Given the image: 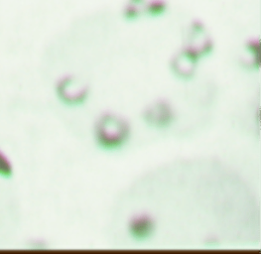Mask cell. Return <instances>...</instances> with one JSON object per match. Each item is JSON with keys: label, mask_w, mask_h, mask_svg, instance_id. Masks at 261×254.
<instances>
[{"label": "cell", "mask_w": 261, "mask_h": 254, "mask_svg": "<svg viewBox=\"0 0 261 254\" xmlns=\"http://www.w3.org/2000/svg\"><path fill=\"white\" fill-rule=\"evenodd\" d=\"M129 135L127 123L112 114H107L100 118L96 127V137L98 143L107 149H114L122 145Z\"/></svg>", "instance_id": "cell-1"}, {"label": "cell", "mask_w": 261, "mask_h": 254, "mask_svg": "<svg viewBox=\"0 0 261 254\" xmlns=\"http://www.w3.org/2000/svg\"><path fill=\"white\" fill-rule=\"evenodd\" d=\"M58 92L60 97L67 104L75 105L81 104L85 100L88 94L87 88L75 86L73 80L66 79L62 81L58 87Z\"/></svg>", "instance_id": "cell-2"}, {"label": "cell", "mask_w": 261, "mask_h": 254, "mask_svg": "<svg viewBox=\"0 0 261 254\" xmlns=\"http://www.w3.org/2000/svg\"><path fill=\"white\" fill-rule=\"evenodd\" d=\"M173 118V113L167 104L158 103L145 112V119L155 126H167Z\"/></svg>", "instance_id": "cell-3"}, {"label": "cell", "mask_w": 261, "mask_h": 254, "mask_svg": "<svg viewBox=\"0 0 261 254\" xmlns=\"http://www.w3.org/2000/svg\"><path fill=\"white\" fill-rule=\"evenodd\" d=\"M154 224L149 217L141 216L134 218L131 221V235L137 239H145L149 237L153 232Z\"/></svg>", "instance_id": "cell-4"}, {"label": "cell", "mask_w": 261, "mask_h": 254, "mask_svg": "<svg viewBox=\"0 0 261 254\" xmlns=\"http://www.w3.org/2000/svg\"><path fill=\"white\" fill-rule=\"evenodd\" d=\"M195 62H196V57L191 53H188L176 60V62L173 65V69L180 77L189 78L194 72Z\"/></svg>", "instance_id": "cell-5"}, {"label": "cell", "mask_w": 261, "mask_h": 254, "mask_svg": "<svg viewBox=\"0 0 261 254\" xmlns=\"http://www.w3.org/2000/svg\"><path fill=\"white\" fill-rule=\"evenodd\" d=\"M13 174V168L7 157L0 152V177L9 178Z\"/></svg>", "instance_id": "cell-6"}]
</instances>
